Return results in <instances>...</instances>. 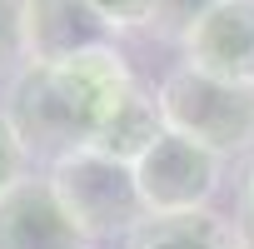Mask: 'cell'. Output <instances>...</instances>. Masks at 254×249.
Masks as SVG:
<instances>
[{
    "instance_id": "obj_1",
    "label": "cell",
    "mask_w": 254,
    "mask_h": 249,
    "mask_svg": "<svg viewBox=\"0 0 254 249\" xmlns=\"http://www.w3.org/2000/svg\"><path fill=\"white\" fill-rule=\"evenodd\" d=\"M135 85L130 65L115 45L55 60V65H20L5 90V120L20 135L30 160H65L75 150H90L105 115Z\"/></svg>"
},
{
    "instance_id": "obj_2",
    "label": "cell",
    "mask_w": 254,
    "mask_h": 249,
    "mask_svg": "<svg viewBox=\"0 0 254 249\" xmlns=\"http://www.w3.org/2000/svg\"><path fill=\"white\" fill-rule=\"evenodd\" d=\"M155 100H160V115H165V130L214 150L219 160L254 150V90L249 85L214 80L204 70L175 65L160 80Z\"/></svg>"
},
{
    "instance_id": "obj_3",
    "label": "cell",
    "mask_w": 254,
    "mask_h": 249,
    "mask_svg": "<svg viewBox=\"0 0 254 249\" xmlns=\"http://www.w3.org/2000/svg\"><path fill=\"white\" fill-rule=\"evenodd\" d=\"M50 185L65 204V214L75 219V229L95 244V239H125L140 219H145V199L135 185V165L110 160L100 150H75L65 160H55Z\"/></svg>"
},
{
    "instance_id": "obj_4",
    "label": "cell",
    "mask_w": 254,
    "mask_h": 249,
    "mask_svg": "<svg viewBox=\"0 0 254 249\" xmlns=\"http://www.w3.org/2000/svg\"><path fill=\"white\" fill-rule=\"evenodd\" d=\"M224 160L175 130H165L140 160H135V185L145 199V214H185V209H209L219 194Z\"/></svg>"
},
{
    "instance_id": "obj_5",
    "label": "cell",
    "mask_w": 254,
    "mask_h": 249,
    "mask_svg": "<svg viewBox=\"0 0 254 249\" xmlns=\"http://www.w3.org/2000/svg\"><path fill=\"white\" fill-rule=\"evenodd\" d=\"M185 65L254 90V0H214L180 40Z\"/></svg>"
},
{
    "instance_id": "obj_6",
    "label": "cell",
    "mask_w": 254,
    "mask_h": 249,
    "mask_svg": "<svg viewBox=\"0 0 254 249\" xmlns=\"http://www.w3.org/2000/svg\"><path fill=\"white\" fill-rule=\"evenodd\" d=\"M20 45L25 65H55L100 45H115V30L90 0H20Z\"/></svg>"
},
{
    "instance_id": "obj_7",
    "label": "cell",
    "mask_w": 254,
    "mask_h": 249,
    "mask_svg": "<svg viewBox=\"0 0 254 249\" xmlns=\"http://www.w3.org/2000/svg\"><path fill=\"white\" fill-rule=\"evenodd\" d=\"M0 249H90V239L65 214L50 175H25L0 194Z\"/></svg>"
},
{
    "instance_id": "obj_8",
    "label": "cell",
    "mask_w": 254,
    "mask_h": 249,
    "mask_svg": "<svg viewBox=\"0 0 254 249\" xmlns=\"http://www.w3.org/2000/svg\"><path fill=\"white\" fill-rule=\"evenodd\" d=\"M125 249H239V229L219 209H185V214H145Z\"/></svg>"
},
{
    "instance_id": "obj_9",
    "label": "cell",
    "mask_w": 254,
    "mask_h": 249,
    "mask_svg": "<svg viewBox=\"0 0 254 249\" xmlns=\"http://www.w3.org/2000/svg\"><path fill=\"white\" fill-rule=\"evenodd\" d=\"M160 135H165L160 100H155V90H145V85L135 80L130 90H125V100L105 115V124H100V135H95L90 150H100V155H110V160H125V165H135Z\"/></svg>"
},
{
    "instance_id": "obj_10",
    "label": "cell",
    "mask_w": 254,
    "mask_h": 249,
    "mask_svg": "<svg viewBox=\"0 0 254 249\" xmlns=\"http://www.w3.org/2000/svg\"><path fill=\"white\" fill-rule=\"evenodd\" d=\"M214 5V0H155V15H150V30L155 35H170V40H185V30Z\"/></svg>"
},
{
    "instance_id": "obj_11",
    "label": "cell",
    "mask_w": 254,
    "mask_h": 249,
    "mask_svg": "<svg viewBox=\"0 0 254 249\" xmlns=\"http://www.w3.org/2000/svg\"><path fill=\"white\" fill-rule=\"evenodd\" d=\"M100 10V20L120 35V30H150V15H155V0H90Z\"/></svg>"
},
{
    "instance_id": "obj_12",
    "label": "cell",
    "mask_w": 254,
    "mask_h": 249,
    "mask_svg": "<svg viewBox=\"0 0 254 249\" xmlns=\"http://www.w3.org/2000/svg\"><path fill=\"white\" fill-rule=\"evenodd\" d=\"M25 65L20 45V0H0V75H15Z\"/></svg>"
},
{
    "instance_id": "obj_13",
    "label": "cell",
    "mask_w": 254,
    "mask_h": 249,
    "mask_svg": "<svg viewBox=\"0 0 254 249\" xmlns=\"http://www.w3.org/2000/svg\"><path fill=\"white\" fill-rule=\"evenodd\" d=\"M25 175H30V155H25L20 135L10 130V120H5V110H0V194H5L10 185H20Z\"/></svg>"
},
{
    "instance_id": "obj_14",
    "label": "cell",
    "mask_w": 254,
    "mask_h": 249,
    "mask_svg": "<svg viewBox=\"0 0 254 249\" xmlns=\"http://www.w3.org/2000/svg\"><path fill=\"white\" fill-rule=\"evenodd\" d=\"M239 209L254 214V150H249V165H244V185H239Z\"/></svg>"
},
{
    "instance_id": "obj_15",
    "label": "cell",
    "mask_w": 254,
    "mask_h": 249,
    "mask_svg": "<svg viewBox=\"0 0 254 249\" xmlns=\"http://www.w3.org/2000/svg\"><path fill=\"white\" fill-rule=\"evenodd\" d=\"M234 229H239V249H254V214L234 209Z\"/></svg>"
}]
</instances>
